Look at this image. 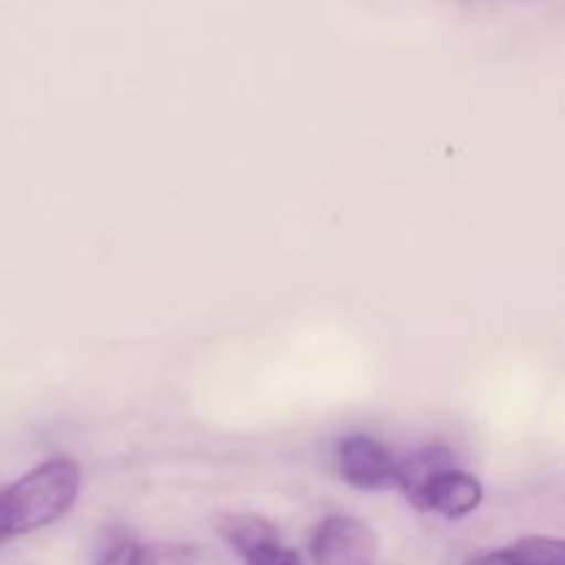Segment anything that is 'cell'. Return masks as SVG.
I'll list each match as a JSON object with an SVG mask.
<instances>
[{"instance_id": "obj_5", "label": "cell", "mask_w": 565, "mask_h": 565, "mask_svg": "<svg viewBox=\"0 0 565 565\" xmlns=\"http://www.w3.org/2000/svg\"><path fill=\"white\" fill-rule=\"evenodd\" d=\"M94 565H199V550L185 544H138L119 539L105 546Z\"/></svg>"}, {"instance_id": "obj_3", "label": "cell", "mask_w": 565, "mask_h": 565, "mask_svg": "<svg viewBox=\"0 0 565 565\" xmlns=\"http://www.w3.org/2000/svg\"><path fill=\"white\" fill-rule=\"evenodd\" d=\"M337 463L348 486L362 491H381L395 483L397 461L384 441L367 434H351L337 447Z\"/></svg>"}, {"instance_id": "obj_1", "label": "cell", "mask_w": 565, "mask_h": 565, "mask_svg": "<svg viewBox=\"0 0 565 565\" xmlns=\"http://www.w3.org/2000/svg\"><path fill=\"white\" fill-rule=\"evenodd\" d=\"M77 494H81V467L72 458H50L39 463L14 486L0 491L9 539L58 522Z\"/></svg>"}, {"instance_id": "obj_4", "label": "cell", "mask_w": 565, "mask_h": 565, "mask_svg": "<svg viewBox=\"0 0 565 565\" xmlns=\"http://www.w3.org/2000/svg\"><path fill=\"white\" fill-rule=\"evenodd\" d=\"M480 502H483V483L475 475L450 467L434 475L414 497L412 505L419 511L439 513L445 519H463L478 511Z\"/></svg>"}, {"instance_id": "obj_6", "label": "cell", "mask_w": 565, "mask_h": 565, "mask_svg": "<svg viewBox=\"0 0 565 565\" xmlns=\"http://www.w3.org/2000/svg\"><path fill=\"white\" fill-rule=\"evenodd\" d=\"M467 565H565V544L561 539L530 535V539L513 541L502 550L469 557Z\"/></svg>"}, {"instance_id": "obj_8", "label": "cell", "mask_w": 565, "mask_h": 565, "mask_svg": "<svg viewBox=\"0 0 565 565\" xmlns=\"http://www.w3.org/2000/svg\"><path fill=\"white\" fill-rule=\"evenodd\" d=\"M218 530L237 555H246L254 546L279 539V530L274 527V522H268L265 516H257V513H232V516L221 519Z\"/></svg>"}, {"instance_id": "obj_9", "label": "cell", "mask_w": 565, "mask_h": 565, "mask_svg": "<svg viewBox=\"0 0 565 565\" xmlns=\"http://www.w3.org/2000/svg\"><path fill=\"white\" fill-rule=\"evenodd\" d=\"M243 561H246V565H307L296 550L281 544V539L254 546L243 555Z\"/></svg>"}, {"instance_id": "obj_10", "label": "cell", "mask_w": 565, "mask_h": 565, "mask_svg": "<svg viewBox=\"0 0 565 565\" xmlns=\"http://www.w3.org/2000/svg\"><path fill=\"white\" fill-rule=\"evenodd\" d=\"M9 539V530H6V519H3V508H0V541Z\"/></svg>"}, {"instance_id": "obj_7", "label": "cell", "mask_w": 565, "mask_h": 565, "mask_svg": "<svg viewBox=\"0 0 565 565\" xmlns=\"http://www.w3.org/2000/svg\"><path fill=\"white\" fill-rule=\"evenodd\" d=\"M450 467H456V456H452L450 447L428 445L423 447V450L412 452L408 458H403V461H397L395 483L401 486L406 500L412 502L434 475H439L441 469H450Z\"/></svg>"}, {"instance_id": "obj_2", "label": "cell", "mask_w": 565, "mask_h": 565, "mask_svg": "<svg viewBox=\"0 0 565 565\" xmlns=\"http://www.w3.org/2000/svg\"><path fill=\"white\" fill-rule=\"evenodd\" d=\"M312 565H375L379 563V535L356 516L323 519L309 541Z\"/></svg>"}]
</instances>
